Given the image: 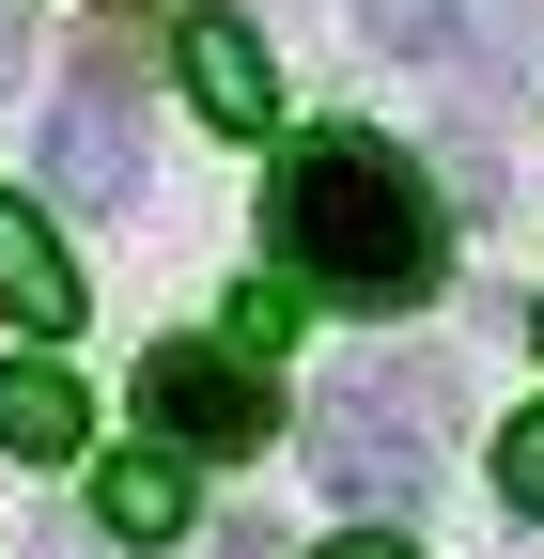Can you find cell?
<instances>
[{
	"mask_svg": "<svg viewBox=\"0 0 544 559\" xmlns=\"http://www.w3.org/2000/svg\"><path fill=\"white\" fill-rule=\"evenodd\" d=\"M529 342H544V311H529Z\"/></svg>",
	"mask_w": 544,
	"mask_h": 559,
	"instance_id": "16",
	"label": "cell"
},
{
	"mask_svg": "<svg viewBox=\"0 0 544 559\" xmlns=\"http://www.w3.org/2000/svg\"><path fill=\"white\" fill-rule=\"evenodd\" d=\"M202 559H296V544H281V528H249V513H234L218 544H202Z\"/></svg>",
	"mask_w": 544,
	"mask_h": 559,
	"instance_id": "12",
	"label": "cell"
},
{
	"mask_svg": "<svg viewBox=\"0 0 544 559\" xmlns=\"http://www.w3.org/2000/svg\"><path fill=\"white\" fill-rule=\"evenodd\" d=\"M281 326H296V296H281V280H249V296H234V358H264Z\"/></svg>",
	"mask_w": 544,
	"mask_h": 559,
	"instance_id": "11",
	"label": "cell"
},
{
	"mask_svg": "<svg viewBox=\"0 0 544 559\" xmlns=\"http://www.w3.org/2000/svg\"><path fill=\"white\" fill-rule=\"evenodd\" d=\"M498 481H513V513H544V404L498 419Z\"/></svg>",
	"mask_w": 544,
	"mask_h": 559,
	"instance_id": "10",
	"label": "cell"
},
{
	"mask_svg": "<svg viewBox=\"0 0 544 559\" xmlns=\"http://www.w3.org/2000/svg\"><path fill=\"white\" fill-rule=\"evenodd\" d=\"M389 62H421V79H483V32H466V0H358Z\"/></svg>",
	"mask_w": 544,
	"mask_h": 559,
	"instance_id": "8",
	"label": "cell"
},
{
	"mask_svg": "<svg viewBox=\"0 0 544 559\" xmlns=\"http://www.w3.org/2000/svg\"><path fill=\"white\" fill-rule=\"evenodd\" d=\"M311 466H327V498H358V513H404L436 481V436H451V358H343L327 373V404L296 419Z\"/></svg>",
	"mask_w": 544,
	"mask_h": 559,
	"instance_id": "2",
	"label": "cell"
},
{
	"mask_svg": "<svg viewBox=\"0 0 544 559\" xmlns=\"http://www.w3.org/2000/svg\"><path fill=\"white\" fill-rule=\"evenodd\" d=\"M47 559H79V544H47Z\"/></svg>",
	"mask_w": 544,
	"mask_h": 559,
	"instance_id": "15",
	"label": "cell"
},
{
	"mask_svg": "<svg viewBox=\"0 0 544 559\" xmlns=\"http://www.w3.org/2000/svg\"><path fill=\"white\" fill-rule=\"evenodd\" d=\"M141 419L172 451H202V466H234V451L281 436V404H264V373L234 358V342H156V358H141Z\"/></svg>",
	"mask_w": 544,
	"mask_h": 559,
	"instance_id": "3",
	"label": "cell"
},
{
	"mask_svg": "<svg viewBox=\"0 0 544 559\" xmlns=\"http://www.w3.org/2000/svg\"><path fill=\"white\" fill-rule=\"evenodd\" d=\"M0 311L16 326H79V264H62V234L32 202H0Z\"/></svg>",
	"mask_w": 544,
	"mask_h": 559,
	"instance_id": "7",
	"label": "cell"
},
{
	"mask_svg": "<svg viewBox=\"0 0 544 559\" xmlns=\"http://www.w3.org/2000/svg\"><path fill=\"white\" fill-rule=\"evenodd\" d=\"M16 62H32V0H0V79H16Z\"/></svg>",
	"mask_w": 544,
	"mask_h": 559,
	"instance_id": "14",
	"label": "cell"
},
{
	"mask_svg": "<svg viewBox=\"0 0 544 559\" xmlns=\"http://www.w3.org/2000/svg\"><path fill=\"white\" fill-rule=\"evenodd\" d=\"M94 513H109L125 544H172V528H187V466H172V451H109V466H94Z\"/></svg>",
	"mask_w": 544,
	"mask_h": 559,
	"instance_id": "9",
	"label": "cell"
},
{
	"mask_svg": "<svg viewBox=\"0 0 544 559\" xmlns=\"http://www.w3.org/2000/svg\"><path fill=\"white\" fill-rule=\"evenodd\" d=\"M79 436H94V389L62 373V358H16V373H0V451H16V466H79Z\"/></svg>",
	"mask_w": 544,
	"mask_h": 559,
	"instance_id": "6",
	"label": "cell"
},
{
	"mask_svg": "<svg viewBox=\"0 0 544 559\" xmlns=\"http://www.w3.org/2000/svg\"><path fill=\"white\" fill-rule=\"evenodd\" d=\"M172 79H187V109L218 124V140H264V124H281V79H264V32L249 16H187L172 32Z\"/></svg>",
	"mask_w": 544,
	"mask_h": 559,
	"instance_id": "5",
	"label": "cell"
},
{
	"mask_svg": "<svg viewBox=\"0 0 544 559\" xmlns=\"http://www.w3.org/2000/svg\"><path fill=\"white\" fill-rule=\"evenodd\" d=\"M264 234H281V264L311 280L327 311H421L436 264H451V218H436L421 156H404V140H374V124L296 140L281 187H264Z\"/></svg>",
	"mask_w": 544,
	"mask_h": 559,
	"instance_id": "1",
	"label": "cell"
},
{
	"mask_svg": "<svg viewBox=\"0 0 544 559\" xmlns=\"http://www.w3.org/2000/svg\"><path fill=\"white\" fill-rule=\"evenodd\" d=\"M32 156H47V187H79V202H125V187H141V94H125V62H79V79L47 94Z\"/></svg>",
	"mask_w": 544,
	"mask_h": 559,
	"instance_id": "4",
	"label": "cell"
},
{
	"mask_svg": "<svg viewBox=\"0 0 544 559\" xmlns=\"http://www.w3.org/2000/svg\"><path fill=\"white\" fill-rule=\"evenodd\" d=\"M327 559H421V544H404V528L374 513V528H343V544H327Z\"/></svg>",
	"mask_w": 544,
	"mask_h": 559,
	"instance_id": "13",
	"label": "cell"
}]
</instances>
